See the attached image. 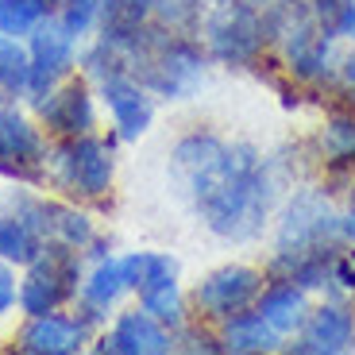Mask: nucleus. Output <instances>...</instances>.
Returning a JSON list of instances; mask_svg holds the SVG:
<instances>
[{"label":"nucleus","instance_id":"2eb2a0df","mask_svg":"<svg viewBox=\"0 0 355 355\" xmlns=\"http://www.w3.org/2000/svg\"><path fill=\"white\" fill-rule=\"evenodd\" d=\"M97 97L105 101L108 116H112V132L120 135V143H135L151 132L159 105H155V93L139 78L116 73V78L97 85Z\"/></svg>","mask_w":355,"mask_h":355},{"label":"nucleus","instance_id":"6e6552de","mask_svg":"<svg viewBox=\"0 0 355 355\" xmlns=\"http://www.w3.org/2000/svg\"><path fill=\"white\" fill-rule=\"evenodd\" d=\"M105 313L89 309V305L73 302L70 309H54L43 317H27L24 329L12 340V352L19 355H78L93 344L101 329H105Z\"/></svg>","mask_w":355,"mask_h":355},{"label":"nucleus","instance_id":"f8f14e48","mask_svg":"<svg viewBox=\"0 0 355 355\" xmlns=\"http://www.w3.org/2000/svg\"><path fill=\"white\" fill-rule=\"evenodd\" d=\"M31 108L51 139H73V135L97 132V85L81 73H70L62 85H54Z\"/></svg>","mask_w":355,"mask_h":355},{"label":"nucleus","instance_id":"393cba45","mask_svg":"<svg viewBox=\"0 0 355 355\" xmlns=\"http://www.w3.org/2000/svg\"><path fill=\"white\" fill-rule=\"evenodd\" d=\"M116 0H62V8L54 12V16L66 24V31H70L78 43H85V39L97 35L101 19L108 16V8H112Z\"/></svg>","mask_w":355,"mask_h":355},{"label":"nucleus","instance_id":"7c9ffc66","mask_svg":"<svg viewBox=\"0 0 355 355\" xmlns=\"http://www.w3.org/2000/svg\"><path fill=\"white\" fill-rule=\"evenodd\" d=\"M332 105H344V108H355V89H347V93H340Z\"/></svg>","mask_w":355,"mask_h":355},{"label":"nucleus","instance_id":"aec40b11","mask_svg":"<svg viewBox=\"0 0 355 355\" xmlns=\"http://www.w3.org/2000/svg\"><path fill=\"white\" fill-rule=\"evenodd\" d=\"M313 159L320 162H352L355 159V108L332 105L324 124L313 135Z\"/></svg>","mask_w":355,"mask_h":355},{"label":"nucleus","instance_id":"39448f33","mask_svg":"<svg viewBox=\"0 0 355 355\" xmlns=\"http://www.w3.org/2000/svg\"><path fill=\"white\" fill-rule=\"evenodd\" d=\"M275 251H324L344 255L340 236V209L336 197H329L320 186L293 189L275 216Z\"/></svg>","mask_w":355,"mask_h":355},{"label":"nucleus","instance_id":"4468645a","mask_svg":"<svg viewBox=\"0 0 355 355\" xmlns=\"http://www.w3.org/2000/svg\"><path fill=\"white\" fill-rule=\"evenodd\" d=\"M93 352L97 355H170L178 347H174V332L162 329L143 305H135V309L116 313L112 324L93 336Z\"/></svg>","mask_w":355,"mask_h":355},{"label":"nucleus","instance_id":"ddd939ff","mask_svg":"<svg viewBox=\"0 0 355 355\" xmlns=\"http://www.w3.org/2000/svg\"><path fill=\"white\" fill-rule=\"evenodd\" d=\"M355 347V305L344 297H324L305 317V329L282 344V352L297 355H344Z\"/></svg>","mask_w":355,"mask_h":355},{"label":"nucleus","instance_id":"f704fd0d","mask_svg":"<svg viewBox=\"0 0 355 355\" xmlns=\"http://www.w3.org/2000/svg\"><path fill=\"white\" fill-rule=\"evenodd\" d=\"M4 4H12V0H0V8H4Z\"/></svg>","mask_w":355,"mask_h":355},{"label":"nucleus","instance_id":"473e14b6","mask_svg":"<svg viewBox=\"0 0 355 355\" xmlns=\"http://www.w3.org/2000/svg\"><path fill=\"white\" fill-rule=\"evenodd\" d=\"M8 101H12V97H8V89H4V85H0V108H4V105H8Z\"/></svg>","mask_w":355,"mask_h":355},{"label":"nucleus","instance_id":"1a4fd4ad","mask_svg":"<svg viewBox=\"0 0 355 355\" xmlns=\"http://www.w3.org/2000/svg\"><path fill=\"white\" fill-rule=\"evenodd\" d=\"M266 286V270L248 263H224L216 270L201 278V282L189 290V309L193 320L205 324H220V320L236 317V313L251 309L259 302V293Z\"/></svg>","mask_w":355,"mask_h":355},{"label":"nucleus","instance_id":"7ed1b4c3","mask_svg":"<svg viewBox=\"0 0 355 355\" xmlns=\"http://www.w3.org/2000/svg\"><path fill=\"white\" fill-rule=\"evenodd\" d=\"M116 143L120 135H73V139H51L46 155V186L58 197L81 205H101L112 193L116 182Z\"/></svg>","mask_w":355,"mask_h":355},{"label":"nucleus","instance_id":"9d476101","mask_svg":"<svg viewBox=\"0 0 355 355\" xmlns=\"http://www.w3.org/2000/svg\"><path fill=\"white\" fill-rule=\"evenodd\" d=\"M282 70L302 89H324L329 93L332 73L340 62V35L324 31L313 16H305L297 27H290L275 46Z\"/></svg>","mask_w":355,"mask_h":355},{"label":"nucleus","instance_id":"423d86ee","mask_svg":"<svg viewBox=\"0 0 355 355\" xmlns=\"http://www.w3.org/2000/svg\"><path fill=\"white\" fill-rule=\"evenodd\" d=\"M81 278H85V255L66 243H46L35 263L19 275V302L16 309L24 317H43L54 309H70L78 302Z\"/></svg>","mask_w":355,"mask_h":355},{"label":"nucleus","instance_id":"c85d7f7f","mask_svg":"<svg viewBox=\"0 0 355 355\" xmlns=\"http://www.w3.org/2000/svg\"><path fill=\"white\" fill-rule=\"evenodd\" d=\"M340 236H344V248L347 255H355V201L340 213Z\"/></svg>","mask_w":355,"mask_h":355},{"label":"nucleus","instance_id":"6ab92c4d","mask_svg":"<svg viewBox=\"0 0 355 355\" xmlns=\"http://www.w3.org/2000/svg\"><path fill=\"white\" fill-rule=\"evenodd\" d=\"M224 147H228V139L216 132H205V128H197V132H186L182 139L170 147V182H174V189H182L193 174H201L205 166H213L216 159L224 155Z\"/></svg>","mask_w":355,"mask_h":355},{"label":"nucleus","instance_id":"2f4dec72","mask_svg":"<svg viewBox=\"0 0 355 355\" xmlns=\"http://www.w3.org/2000/svg\"><path fill=\"white\" fill-rule=\"evenodd\" d=\"M355 201V159H352V189H347V205Z\"/></svg>","mask_w":355,"mask_h":355},{"label":"nucleus","instance_id":"cd10ccee","mask_svg":"<svg viewBox=\"0 0 355 355\" xmlns=\"http://www.w3.org/2000/svg\"><path fill=\"white\" fill-rule=\"evenodd\" d=\"M305 8H309V16L317 19L324 31H332L336 35V24H340V12L347 8V0H305Z\"/></svg>","mask_w":355,"mask_h":355},{"label":"nucleus","instance_id":"bb28decb","mask_svg":"<svg viewBox=\"0 0 355 355\" xmlns=\"http://www.w3.org/2000/svg\"><path fill=\"white\" fill-rule=\"evenodd\" d=\"M16 270L19 266H12V263L0 259V317H8V313L16 309V302H19V275Z\"/></svg>","mask_w":355,"mask_h":355},{"label":"nucleus","instance_id":"72a5a7b5","mask_svg":"<svg viewBox=\"0 0 355 355\" xmlns=\"http://www.w3.org/2000/svg\"><path fill=\"white\" fill-rule=\"evenodd\" d=\"M243 4H255V8H263V4H270V0H243Z\"/></svg>","mask_w":355,"mask_h":355},{"label":"nucleus","instance_id":"9b49d317","mask_svg":"<svg viewBox=\"0 0 355 355\" xmlns=\"http://www.w3.org/2000/svg\"><path fill=\"white\" fill-rule=\"evenodd\" d=\"M27 51H31V81H27L24 101H43L54 85H62L73 70H78V51L81 43L66 31L58 16H43V24L27 35Z\"/></svg>","mask_w":355,"mask_h":355},{"label":"nucleus","instance_id":"c9c22d12","mask_svg":"<svg viewBox=\"0 0 355 355\" xmlns=\"http://www.w3.org/2000/svg\"><path fill=\"white\" fill-rule=\"evenodd\" d=\"M209 4H213V0H209Z\"/></svg>","mask_w":355,"mask_h":355},{"label":"nucleus","instance_id":"a211bd4d","mask_svg":"<svg viewBox=\"0 0 355 355\" xmlns=\"http://www.w3.org/2000/svg\"><path fill=\"white\" fill-rule=\"evenodd\" d=\"M216 332H220L224 355H266V352H278L282 347V336L266 324L255 305L236 313V317H228V320H220Z\"/></svg>","mask_w":355,"mask_h":355},{"label":"nucleus","instance_id":"4be33fe9","mask_svg":"<svg viewBox=\"0 0 355 355\" xmlns=\"http://www.w3.org/2000/svg\"><path fill=\"white\" fill-rule=\"evenodd\" d=\"M43 248H46V240L24 220V216L8 213V209L0 213V259H4V263L24 270L27 263H35V259L43 255Z\"/></svg>","mask_w":355,"mask_h":355},{"label":"nucleus","instance_id":"20e7f679","mask_svg":"<svg viewBox=\"0 0 355 355\" xmlns=\"http://www.w3.org/2000/svg\"><path fill=\"white\" fill-rule=\"evenodd\" d=\"M197 39L209 62L224 70H255V62L270 51L263 31V8L243 4V0H213L205 8Z\"/></svg>","mask_w":355,"mask_h":355},{"label":"nucleus","instance_id":"5701e85b","mask_svg":"<svg viewBox=\"0 0 355 355\" xmlns=\"http://www.w3.org/2000/svg\"><path fill=\"white\" fill-rule=\"evenodd\" d=\"M139 305L159 320L162 329L170 332H182L193 320V309H189V293L182 290V282H170V286H159V290H147L139 293Z\"/></svg>","mask_w":355,"mask_h":355},{"label":"nucleus","instance_id":"f3484780","mask_svg":"<svg viewBox=\"0 0 355 355\" xmlns=\"http://www.w3.org/2000/svg\"><path fill=\"white\" fill-rule=\"evenodd\" d=\"M128 293H132V286H128V275H124V259H120V255H105V259H93V263L85 266L78 302L108 317V313L124 302Z\"/></svg>","mask_w":355,"mask_h":355},{"label":"nucleus","instance_id":"dca6fc26","mask_svg":"<svg viewBox=\"0 0 355 355\" xmlns=\"http://www.w3.org/2000/svg\"><path fill=\"white\" fill-rule=\"evenodd\" d=\"M255 309L263 313V320L282 336V344H286L290 336H297V332L305 329V317H309L313 302H309V290H302V286L286 282V278H266Z\"/></svg>","mask_w":355,"mask_h":355},{"label":"nucleus","instance_id":"412c9836","mask_svg":"<svg viewBox=\"0 0 355 355\" xmlns=\"http://www.w3.org/2000/svg\"><path fill=\"white\" fill-rule=\"evenodd\" d=\"M124 275H128L132 293L139 297V293H147V290L182 282V266H178V259L166 255V251H132V255H124Z\"/></svg>","mask_w":355,"mask_h":355},{"label":"nucleus","instance_id":"f03ea898","mask_svg":"<svg viewBox=\"0 0 355 355\" xmlns=\"http://www.w3.org/2000/svg\"><path fill=\"white\" fill-rule=\"evenodd\" d=\"M120 51L128 54V73L151 89L155 101H189L213 66L197 35L170 31L155 19L143 24Z\"/></svg>","mask_w":355,"mask_h":355},{"label":"nucleus","instance_id":"0eeeda50","mask_svg":"<svg viewBox=\"0 0 355 355\" xmlns=\"http://www.w3.org/2000/svg\"><path fill=\"white\" fill-rule=\"evenodd\" d=\"M46 155L51 135L43 132V124L8 101L0 108V178L12 186L46 189Z\"/></svg>","mask_w":355,"mask_h":355},{"label":"nucleus","instance_id":"f257e3e1","mask_svg":"<svg viewBox=\"0 0 355 355\" xmlns=\"http://www.w3.org/2000/svg\"><path fill=\"white\" fill-rule=\"evenodd\" d=\"M290 174L275 155H263L251 139H228L224 155L193 174L178 193L197 220L228 243H255L275 220Z\"/></svg>","mask_w":355,"mask_h":355},{"label":"nucleus","instance_id":"b1692460","mask_svg":"<svg viewBox=\"0 0 355 355\" xmlns=\"http://www.w3.org/2000/svg\"><path fill=\"white\" fill-rule=\"evenodd\" d=\"M27 81H31V51H27L24 39L0 31V85L16 101L27 97Z\"/></svg>","mask_w":355,"mask_h":355},{"label":"nucleus","instance_id":"c756f323","mask_svg":"<svg viewBox=\"0 0 355 355\" xmlns=\"http://www.w3.org/2000/svg\"><path fill=\"white\" fill-rule=\"evenodd\" d=\"M336 35L355 43V0H347V8L340 12V24H336Z\"/></svg>","mask_w":355,"mask_h":355},{"label":"nucleus","instance_id":"a878e982","mask_svg":"<svg viewBox=\"0 0 355 355\" xmlns=\"http://www.w3.org/2000/svg\"><path fill=\"white\" fill-rule=\"evenodd\" d=\"M209 0H155V24L170 27V31H186L197 35Z\"/></svg>","mask_w":355,"mask_h":355}]
</instances>
